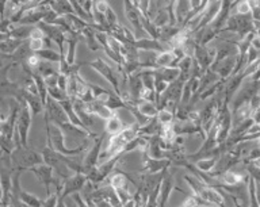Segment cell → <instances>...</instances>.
<instances>
[{"label": "cell", "instance_id": "1", "mask_svg": "<svg viewBox=\"0 0 260 207\" xmlns=\"http://www.w3.org/2000/svg\"><path fill=\"white\" fill-rule=\"evenodd\" d=\"M183 180L188 184V187H190L191 191H192V194L199 196L201 199H203L205 202L210 203L211 206L214 207H226L225 206L223 194L221 192L219 188L209 186V184L202 182L201 179L194 176V175H192V176H191V175H184V176H183Z\"/></svg>", "mask_w": 260, "mask_h": 207}, {"label": "cell", "instance_id": "2", "mask_svg": "<svg viewBox=\"0 0 260 207\" xmlns=\"http://www.w3.org/2000/svg\"><path fill=\"white\" fill-rule=\"evenodd\" d=\"M45 126H46V142L50 144L56 152L68 156V157H73V156H79L85 150V144L77 146V148H69L65 145L67 138H65L64 131L58 126L52 123L46 117H45Z\"/></svg>", "mask_w": 260, "mask_h": 207}, {"label": "cell", "instance_id": "3", "mask_svg": "<svg viewBox=\"0 0 260 207\" xmlns=\"http://www.w3.org/2000/svg\"><path fill=\"white\" fill-rule=\"evenodd\" d=\"M45 164L42 153H38L36 150L28 148H15L12 154L10 156V166L12 170H30L37 165Z\"/></svg>", "mask_w": 260, "mask_h": 207}, {"label": "cell", "instance_id": "4", "mask_svg": "<svg viewBox=\"0 0 260 207\" xmlns=\"http://www.w3.org/2000/svg\"><path fill=\"white\" fill-rule=\"evenodd\" d=\"M88 65L92 69H95L101 76L105 77V80L113 87L114 92L121 97V85L123 81L127 80V76L122 71V68H118V71H115L102 58H96V60L91 61Z\"/></svg>", "mask_w": 260, "mask_h": 207}, {"label": "cell", "instance_id": "5", "mask_svg": "<svg viewBox=\"0 0 260 207\" xmlns=\"http://www.w3.org/2000/svg\"><path fill=\"white\" fill-rule=\"evenodd\" d=\"M105 135H107V134L103 133L102 135L95 138V142H93L92 148H91V149L87 152V154H85L84 157H83V174H84L85 176H87L91 170L98 168L99 162H101V154L102 150H103Z\"/></svg>", "mask_w": 260, "mask_h": 207}, {"label": "cell", "instance_id": "6", "mask_svg": "<svg viewBox=\"0 0 260 207\" xmlns=\"http://www.w3.org/2000/svg\"><path fill=\"white\" fill-rule=\"evenodd\" d=\"M31 110L28 109L26 103L20 105V111L18 115V121H16V131L19 134L20 145L23 148H28V133H30V127H31Z\"/></svg>", "mask_w": 260, "mask_h": 207}, {"label": "cell", "instance_id": "7", "mask_svg": "<svg viewBox=\"0 0 260 207\" xmlns=\"http://www.w3.org/2000/svg\"><path fill=\"white\" fill-rule=\"evenodd\" d=\"M30 172L36 175L37 179L40 180V183L42 186L45 187V191H46V196L50 194H53L52 190H50V187L54 186L56 187L57 182H58V178L54 176V169H53L52 166L48 165V164H41V165H37L34 168L30 169Z\"/></svg>", "mask_w": 260, "mask_h": 207}, {"label": "cell", "instance_id": "8", "mask_svg": "<svg viewBox=\"0 0 260 207\" xmlns=\"http://www.w3.org/2000/svg\"><path fill=\"white\" fill-rule=\"evenodd\" d=\"M37 26H38V27L45 32V36L48 37L49 40L57 45V48H58V52H60L61 57H65V58H67V49H65L67 34H65L60 27L53 26V24L45 23V22H41V23L37 24Z\"/></svg>", "mask_w": 260, "mask_h": 207}, {"label": "cell", "instance_id": "9", "mask_svg": "<svg viewBox=\"0 0 260 207\" xmlns=\"http://www.w3.org/2000/svg\"><path fill=\"white\" fill-rule=\"evenodd\" d=\"M45 117L57 126L69 123L68 115L65 113V110L62 109L60 101H56L50 96L48 97V101H46V106H45Z\"/></svg>", "mask_w": 260, "mask_h": 207}, {"label": "cell", "instance_id": "10", "mask_svg": "<svg viewBox=\"0 0 260 207\" xmlns=\"http://www.w3.org/2000/svg\"><path fill=\"white\" fill-rule=\"evenodd\" d=\"M142 156H144L141 162L142 172L146 175L164 174L170 169V166H172V161L168 158H150L145 152L142 153Z\"/></svg>", "mask_w": 260, "mask_h": 207}, {"label": "cell", "instance_id": "11", "mask_svg": "<svg viewBox=\"0 0 260 207\" xmlns=\"http://www.w3.org/2000/svg\"><path fill=\"white\" fill-rule=\"evenodd\" d=\"M88 182V179L84 174H73L68 179L64 180V186L61 191V198H68L75 194H80L84 190L85 184Z\"/></svg>", "mask_w": 260, "mask_h": 207}, {"label": "cell", "instance_id": "12", "mask_svg": "<svg viewBox=\"0 0 260 207\" xmlns=\"http://www.w3.org/2000/svg\"><path fill=\"white\" fill-rule=\"evenodd\" d=\"M215 57H217V49L197 44L194 52V60L198 62L203 72H206L211 68V65L214 64Z\"/></svg>", "mask_w": 260, "mask_h": 207}, {"label": "cell", "instance_id": "13", "mask_svg": "<svg viewBox=\"0 0 260 207\" xmlns=\"http://www.w3.org/2000/svg\"><path fill=\"white\" fill-rule=\"evenodd\" d=\"M237 58H239V54L237 56H232L229 58L223 61H219V62H214L211 65V71L218 75V77L222 81H228L233 75H235L236 65H237Z\"/></svg>", "mask_w": 260, "mask_h": 207}, {"label": "cell", "instance_id": "14", "mask_svg": "<svg viewBox=\"0 0 260 207\" xmlns=\"http://www.w3.org/2000/svg\"><path fill=\"white\" fill-rule=\"evenodd\" d=\"M239 162H241L240 158H237L235 154H232L231 152H225L218 157L217 165H215L214 170L211 172L209 176L211 178H221L223 174H226L228 170H231L235 165H237Z\"/></svg>", "mask_w": 260, "mask_h": 207}, {"label": "cell", "instance_id": "15", "mask_svg": "<svg viewBox=\"0 0 260 207\" xmlns=\"http://www.w3.org/2000/svg\"><path fill=\"white\" fill-rule=\"evenodd\" d=\"M84 109L91 115L105 119V121H109V119L117 115V111H113L111 109H109L102 100H93L91 103H87V105H84Z\"/></svg>", "mask_w": 260, "mask_h": 207}, {"label": "cell", "instance_id": "16", "mask_svg": "<svg viewBox=\"0 0 260 207\" xmlns=\"http://www.w3.org/2000/svg\"><path fill=\"white\" fill-rule=\"evenodd\" d=\"M133 46L137 49L138 52H154V53H162L168 52V49L162 42L158 40H153V38H137Z\"/></svg>", "mask_w": 260, "mask_h": 207}, {"label": "cell", "instance_id": "17", "mask_svg": "<svg viewBox=\"0 0 260 207\" xmlns=\"http://www.w3.org/2000/svg\"><path fill=\"white\" fill-rule=\"evenodd\" d=\"M247 80L245 76H244L243 73H239V75H236V76H232L229 80L226 81V84H225V89H223V97H225V103L228 106L231 105L232 100H233V97L236 96V93L239 92L240 88H241V85H243L244 81Z\"/></svg>", "mask_w": 260, "mask_h": 207}, {"label": "cell", "instance_id": "18", "mask_svg": "<svg viewBox=\"0 0 260 207\" xmlns=\"http://www.w3.org/2000/svg\"><path fill=\"white\" fill-rule=\"evenodd\" d=\"M93 198L103 199V200L110 203L113 207H123L121 199H119V196H118L117 191L114 190L113 187L110 186V184L103 187H98L96 190H95V192H93L92 199Z\"/></svg>", "mask_w": 260, "mask_h": 207}, {"label": "cell", "instance_id": "19", "mask_svg": "<svg viewBox=\"0 0 260 207\" xmlns=\"http://www.w3.org/2000/svg\"><path fill=\"white\" fill-rule=\"evenodd\" d=\"M123 10H125V15L129 20V23L136 28V31L145 32L144 27H142V16L137 7L134 6V2H129V0L123 2Z\"/></svg>", "mask_w": 260, "mask_h": 207}, {"label": "cell", "instance_id": "20", "mask_svg": "<svg viewBox=\"0 0 260 207\" xmlns=\"http://www.w3.org/2000/svg\"><path fill=\"white\" fill-rule=\"evenodd\" d=\"M174 191V179L170 172H167L166 178L162 179L161 187H160V194L157 199V207H167V203L170 200V196Z\"/></svg>", "mask_w": 260, "mask_h": 207}, {"label": "cell", "instance_id": "21", "mask_svg": "<svg viewBox=\"0 0 260 207\" xmlns=\"http://www.w3.org/2000/svg\"><path fill=\"white\" fill-rule=\"evenodd\" d=\"M174 11H175V18H176V23L180 27H184V24L187 23V19L191 14V2H175L174 3Z\"/></svg>", "mask_w": 260, "mask_h": 207}, {"label": "cell", "instance_id": "22", "mask_svg": "<svg viewBox=\"0 0 260 207\" xmlns=\"http://www.w3.org/2000/svg\"><path fill=\"white\" fill-rule=\"evenodd\" d=\"M248 179H249V175L240 174V172H237V170L231 169V170H228L226 174H223L222 176H221V182H222L221 186H226V187L239 186V184L247 183Z\"/></svg>", "mask_w": 260, "mask_h": 207}, {"label": "cell", "instance_id": "23", "mask_svg": "<svg viewBox=\"0 0 260 207\" xmlns=\"http://www.w3.org/2000/svg\"><path fill=\"white\" fill-rule=\"evenodd\" d=\"M130 183H132L130 176L127 174H125V172H117V174L111 175V178L109 180V184L115 191H130Z\"/></svg>", "mask_w": 260, "mask_h": 207}, {"label": "cell", "instance_id": "24", "mask_svg": "<svg viewBox=\"0 0 260 207\" xmlns=\"http://www.w3.org/2000/svg\"><path fill=\"white\" fill-rule=\"evenodd\" d=\"M80 38L79 34H67V62L69 66L76 64V49Z\"/></svg>", "mask_w": 260, "mask_h": 207}, {"label": "cell", "instance_id": "25", "mask_svg": "<svg viewBox=\"0 0 260 207\" xmlns=\"http://www.w3.org/2000/svg\"><path fill=\"white\" fill-rule=\"evenodd\" d=\"M137 111L140 113V115H142V117L146 118V119H154V118H157L160 110H158L156 103L140 100L137 103Z\"/></svg>", "mask_w": 260, "mask_h": 207}, {"label": "cell", "instance_id": "26", "mask_svg": "<svg viewBox=\"0 0 260 207\" xmlns=\"http://www.w3.org/2000/svg\"><path fill=\"white\" fill-rule=\"evenodd\" d=\"M127 126L130 125H126L125 122L122 121L117 114L115 117H113L111 119H109V121H106L105 133L107 134V135H111V137H113V135H117V134H119L121 131H123Z\"/></svg>", "mask_w": 260, "mask_h": 207}, {"label": "cell", "instance_id": "27", "mask_svg": "<svg viewBox=\"0 0 260 207\" xmlns=\"http://www.w3.org/2000/svg\"><path fill=\"white\" fill-rule=\"evenodd\" d=\"M34 26H24V24H18L16 27H14L10 32V38L16 41H20V42H26V41H30L31 38V32Z\"/></svg>", "mask_w": 260, "mask_h": 207}, {"label": "cell", "instance_id": "28", "mask_svg": "<svg viewBox=\"0 0 260 207\" xmlns=\"http://www.w3.org/2000/svg\"><path fill=\"white\" fill-rule=\"evenodd\" d=\"M23 99L24 101H26V105L28 106V109L31 110L32 115H37V114L42 113L45 110V106L44 103H42V100H41L40 96H36V95H31V93L26 92L23 89Z\"/></svg>", "mask_w": 260, "mask_h": 207}, {"label": "cell", "instance_id": "29", "mask_svg": "<svg viewBox=\"0 0 260 207\" xmlns=\"http://www.w3.org/2000/svg\"><path fill=\"white\" fill-rule=\"evenodd\" d=\"M50 7L58 14L60 16L75 15L72 2L69 0H57V2H50Z\"/></svg>", "mask_w": 260, "mask_h": 207}, {"label": "cell", "instance_id": "30", "mask_svg": "<svg viewBox=\"0 0 260 207\" xmlns=\"http://www.w3.org/2000/svg\"><path fill=\"white\" fill-rule=\"evenodd\" d=\"M23 44L24 42L12 40V38L2 41V56H3L4 58H7V57L10 58V57H11L12 54H14V53H15Z\"/></svg>", "mask_w": 260, "mask_h": 207}, {"label": "cell", "instance_id": "31", "mask_svg": "<svg viewBox=\"0 0 260 207\" xmlns=\"http://www.w3.org/2000/svg\"><path fill=\"white\" fill-rule=\"evenodd\" d=\"M217 161H218V157H210V158H202V160H198V161L194 162L195 168L202 172V174L210 175L213 170H214L215 165H217Z\"/></svg>", "mask_w": 260, "mask_h": 207}, {"label": "cell", "instance_id": "32", "mask_svg": "<svg viewBox=\"0 0 260 207\" xmlns=\"http://www.w3.org/2000/svg\"><path fill=\"white\" fill-rule=\"evenodd\" d=\"M157 72L168 84H172V83H175V81H178L180 79V71H179V68L157 69Z\"/></svg>", "mask_w": 260, "mask_h": 207}, {"label": "cell", "instance_id": "33", "mask_svg": "<svg viewBox=\"0 0 260 207\" xmlns=\"http://www.w3.org/2000/svg\"><path fill=\"white\" fill-rule=\"evenodd\" d=\"M157 121L164 127H170L175 123V114L170 109L160 110L157 115Z\"/></svg>", "mask_w": 260, "mask_h": 207}, {"label": "cell", "instance_id": "34", "mask_svg": "<svg viewBox=\"0 0 260 207\" xmlns=\"http://www.w3.org/2000/svg\"><path fill=\"white\" fill-rule=\"evenodd\" d=\"M37 54H38L42 60L46 61V62H52V64L57 62V64H60V61H61L60 52H56V50H53V49H44L42 52L37 53Z\"/></svg>", "mask_w": 260, "mask_h": 207}, {"label": "cell", "instance_id": "35", "mask_svg": "<svg viewBox=\"0 0 260 207\" xmlns=\"http://www.w3.org/2000/svg\"><path fill=\"white\" fill-rule=\"evenodd\" d=\"M49 96L52 97V99H54L56 101H60V103H62V101H65L67 99H69L68 93L58 88V87H56V88H49Z\"/></svg>", "mask_w": 260, "mask_h": 207}, {"label": "cell", "instance_id": "36", "mask_svg": "<svg viewBox=\"0 0 260 207\" xmlns=\"http://www.w3.org/2000/svg\"><path fill=\"white\" fill-rule=\"evenodd\" d=\"M61 198L60 192H53L42 200V207H56Z\"/></svg>", "mask_w": 260, "mask_h": 207}, {"label": "cell", "instance_id": "37", "mask_svg": "<svg viewBox=\"0 0 260 207\" xmlns=\"http://www.w3.org/2000/svg\"><path fill=\"white\" fill-rule=\"evenodd\" d=\"M236 14L239 15H249L251 14V4L248 0H241L236 4Z\"/></svg>", "mask_w": 260, "mask_h": 207}, {"label": "cell", "instance_id": "38", "mask_svg": "<svg viewBox=\"0 0 260 207\" xmlns=\"http://www.w3.org/2000/svg\"><path fill=\"white\" fill-rule=\"evenodd\" d=\"M28 48L31 50V53L37 54V53L42 52L46 45H45V38L44 40H30L28 41Z\"/></svg>", "mask_w": 260, "mask_h": 207}, {"label": "cell", "instance_id": "39", "mask_svg": "<svg viewBox=\"0 0 260 207\" xmlns=\"http://www.w3.org/2000/svg\"><path fill=\"white\" fill-rule=\"evenodd\" d=\"M105 15H106V20H107V23H109L110 30H111V28H114V27H115V26H118V24H119V20H118V18H117V14L114 12V10L111 7H110L109 10H107V12H106Z\"/></svg>", "mask_w": 260, "mask_h": 207}, {"label": "cell", "instance_id": "40", "mask_svg": "<svg viewBox=\"0 0 260 207\" xmlns=\"http://www.w3.org/2000/svg\"><path fill=\"white\" fill-rule=\"evenodd\" d=\"M245 169H247L248 175H249L256 183H260V168H256V166L245 162Z\"/></svg>", "mask_w": 260, "mask_h": 207}, {"label": "cell", "instance_id": "41", "mask_svg": "<svg viewBox=\"0 0 260 207\" xmlns=\"http://www.w3.org/2000/svg\"><path fill=\"white\" fill-rule=\"evenodd\" d=\"M58 75H60V72L54 73V75H50V76L45 77V84H46V87L48 88H56L57 84H58Z\"/></svg>", "mask_w": 260, "mask_h": 207}, {"label": "cell", "instance_id": "42", "mask_svg": "<svg viewBox=\"0 0 260 207\" xmlns=\"http://www.w3.org/2000/svg\"><path fill=\"white\" fill-rule=\"evenodd\" d=\"M110 8V4L106 0H99V2H93V10H96L101 14H106L107 10Z\"/></svg>", "mask_w": 260, "mask_h": 207}, {"label": "cell", "instance_id": "43", "mask_svg": "<svg viewBox=\"0 0 260 207\" xmlns=\"http://www.w3.org/2000/svg\"><path fill=\"white\" fill-rule=\"evenodd\" d=\"M68 84H69V76L60 73V75H58V84H57V87L67 92V89H68Z\"/></svg>", "mask_w": 260, "mask_h": 207}, {"label": "cell", "instance_id": "44", "mask_svg": "<svg viewBox=\"0 0 260 207\" xmlns=\"http://www.w3.org/2000/svg\"><path fill=\"white\" fill-rule=\"evenodd\" d=\"M93 204H95V207H113L110 203H107L106 200H103V199H98V198H93L92 199Z\"/></svg>", "mask_w": 260, "mask_h": 207}, {"label": "cell", "instance_id": "45", "mask_svg": "<svg viewBox=\"0 0 260 207\" xmlns=\"http://www.w3.org/2000/svg\"><path fill=\"white\" fill-rule=\"evenodd\" d=\"M252 118H253L255 125H260V110H257V111H255V113L252 114Z\"/></svg>", "mask_w": 260, "mask_h": 207}, {"label": "cell", "instance_id": "46", "mask_svg": "<svg viewBox=\"0 0 260 207\" xmlns=\"http://www.w3.org/2000/svg\"><path fill=\"white\" fill-rule=\"evenodd\" d=\"M56 207H68V204L65 203V199L64 198H60V200H58V203H57Z\"/></svg>", "mask_w": 260, "mask_h": 207}, {"label": "cell", "instance_id": "47", "mask_svg": "<svg viewBox=\"0 0 260 207\" xmlns=\"http://www.w3.org/2000/svg\"><path fill=\"white\" fill-rule=\"evenodd\" d=\"M178 207H184V204H183V203H182V204H179Z\"/></svg>", "mask_w": 260, "mask_h": 207}, {"label": "cell", "instance_id": "48", "mask_svg": "<svg viewBox=\"0 0 260 207\" xmlns=\"http://www.w3.org/2000/svg\"><path fill=\"white\" fill-rule=\"evenodd\" d=\"M213 207H214V206H213Z\"/></svg>", "mask_w": 260, "mask_h": 207}]
</instances>
